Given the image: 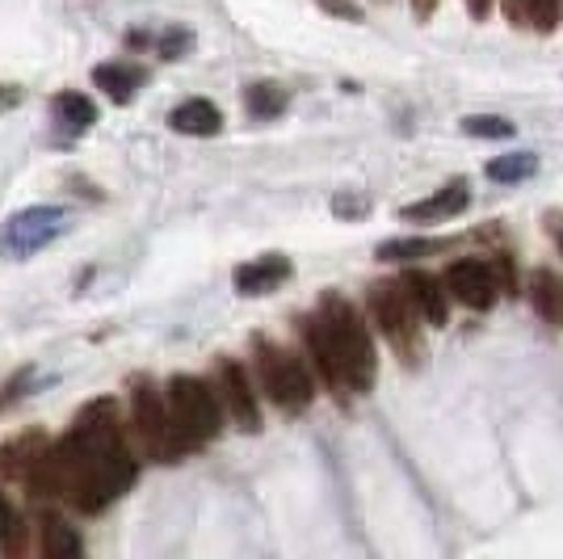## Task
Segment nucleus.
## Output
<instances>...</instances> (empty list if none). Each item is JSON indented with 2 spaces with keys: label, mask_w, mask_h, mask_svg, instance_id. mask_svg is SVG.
I'll return each instance as SVG.
<instances>
[{
  "label": "nucleus",
  "mask_w": 563,
  "mask_h": 559,
  "mask_svg": "<svg viewBox=\"0 0 563 559\" xmlns=\"http://www.w3.org/2000/svg\"><path fill=\"white\" fill-rule=\"evenodd\" d=\"M219 392H223V404H228V413L240 429H249V434H257L261 429V408H257V396H253V387H249V374L240 362H219Z\"/></svg>",
  "instance_id": "8"
},
{
  "label": "nucleus",
  "mask_w": 563,
  "mask_h": 559,
  "mask_svg": "<svg viewBox=\"0 0 563 559\" xmlns=\"http://www.w3.org/2000/svg\"><path fill=\"white\" fill-rule=\"evenodd\" d=\"M399 291L408 295L412 311H417V316H424L433 328L446 325V286L433 278V274L412 270V274H404V278H399Z\"/></svg>",
  "instance_id": "9"
},
{
  "label": "nucleus",
  "mask_w": 563,
  "mask_h": 559,
  "mask_svg": "<svg viewBox=\"0 0 563 559\" xmlns=\"http://www.w3.org/2000/svg\"><path fill=\"white\" fill-rule=\"evenodd\" d=\"M168 420H173V429H177V438L181 446L189 450H198V446H207L211 438H219V429H223V413H219V399L214 392L202 383V379H194V374H177L173 383H168Z\"/></svg>",
  "instance_id": "2"
},
{
  "label": "nucleus",
  "mask_w": 563,
  "mask_h": 559,
  "mask_svg": "<svg viewBox=\"0 0 563 559\" xmlns=\"http://www.w3.org/2000/svg\"><path fill=\"white\" fill-rule=\"evenodd\" d=\"M467 9H471V18H484V13L493 9V0H467Z\"/></svg>",
  "instance_id": "25"
},
{
  "label": "nucleus",
  "mask_w": 563,
  "mask_h": 559,
  "mask_svg": "<svg viewBox=\"0 0 563 559\" xmlns=\"http://www.w3.org/2000/svg\"><path fill=\"white\" fill-rule=\"evenodd\" d=\"M22 522L13 517V509H9V501L0 496V542L9 547V551H22V530H18Z\"/></svg>",
  "instance_id": "23"
},
{
  "label": "nucleus",
  "mask_w": 563,
  "mask_h": 559,
  "mask_svg": "<svg viewBox=\"0 0 563 559\" xmlns=\"http://www.w3.org/2000/svg\"><path fill=\"white\" fill-rule=\"evenodd\" d=\"M442 286L471 311H488L496 304V295H500L488 261H454L446 270V278H442Z\"/></svg>",
  "instance_id": "7"
},
{
  "label": "nucleus",
  "mask_w": 563,
  "mask_h": 559,
  "mask_svg": "<svg viewBox=\"0 0 563 559\" xmlns=\"http://www.w3.org/2000/svg\"><path fill=\"white\" fill-rule=\"evenodd\" d=\"M539 173V156L534 152H514V156H500L488 164V177L493 182H526Z\"/></svg>",
  "instance_id": "20"
},
{
  "label": "nucleus",
  "mask_w": 563,
  "mask_h": 559,
  "mask_svg": "<svg viewBox=\"0 0 563 559\" xmlns=\"http://www.w3.org/2000/svg\"><path fill=\"white\" fill-rule=\"evenodd\" d=\"M131 425H135V438L143 442V450L156 463H177L186 454V446H181L173 420H168L165 396L152 387V379H135L131 383Z\"/></svg>",
  "instance_id": "3"
},
{
  "label": "nucleus",
  "mask_w": 563,
  "mask_h": 559,
  "mask_svg": "<svg viewBox=\"0 0 563 559\" xmlns=\"http://www.w3.org/2000/svg\"><path fill=\"white\" fill-rule=\"evenodd\" d=\"M446 249V240H387L378 244V261H412V256H429Z\"/></svg>",
  "instance_id": "21"
},
{
  "label": "nucleus",
  "mask_w": 563,
  "mask_h": 559,
  "mask_svg": "<svg viewBox=\"0 0 563 559\" xmlns=\"http://www.w3.org/2000/svg\"><path fill=\"white\" fill-rule=\"evenodd\" d=\"M433 4H438V0H412V9H417L421 18H429V13H433Z\"/></svg>",
  "instance_id": "26"
},
{
  "label": "nucleus",
  "mask_w": 563,
  "mask_h": 559,
  "mask_svg": "<svg viewBox=\"0 0 563 559\" xmlns=\"http://www.w3.org/2000/svg\"><path fill=\"white\" fill-rule=\"evenodd\" d=\"M43 556L47 559H68L80 556V538L64 517H43Z\"/></svg>",
  "instance_id": "18"
},
{
  "label": "nucleus",
  "mask_w": 563,
  "mask_h": 559,
  "mask_svg": "<svg viewBox=\"0 0 563 559\" xmlns=\"http://www.w3.org/2000/svg\"><path fill=\"white\" fill-rule=\"evenodd\" d=\"M530 304L539 311L547 325L563 328V278L551 270H534L530 278Z\"/></svg>",
  "instance_id": "14"
},
{
  "label": "nucleus",
  "mask_w": 563,
  "mask_h": 559,
  "mask_svg": "<svg viewBox=\"0 0 563 559\" xmlns=\"http://www.w3.org/2000/svg\"><path fill=\"white\" fill-rule=\"evenodd\" d=\"M371 316L383 328V337L391 341V350L412 366L421 358V341H417V311L408 304V295L399 291V282H378L371 286Z\"/></svg>",
  "instance_id": "5"
},
{
  "label": "nucleus",
  "mask_w": 563,
  "mask_h": 559,
  "mask_svg": "<svg viewBox=\"0 0 563 559\" xmlns=\"http://www.w3.org/2000/svg\"><path fill=\"white\" fill-rule=\"evenodd\" d=\"M463 131L479 135V140H509L514 135V122H505V118L496 114H475V118H463Z\"/></svg>",
  "instance_id": "22"
},
{
  "label": "nucleus",
  "mask_w": 563,
  "mask_h": 559,
  "mask_svg": "<svg viewBox=\"0 0 563 559\" xmlns=\"http://www.w3.org/2000/svg\"><path fill=\"white\" fill-rule=\"evenodd\" d=\"M51 114H55L59 127H68V131H89V127L97 122L93 101H89L85 94H59L55 101H51Z\"/></svg>",
  "instance_id": "17"
},
{
  "label": "nucleus",
  "mask_w": 563,
  "mask_h": 559,
  "mask_svg": "<svg viewBox=\"0 0 563 559\" xmlns=\"http://www.w3.org/2000/svg\"><path fill=\"white\" fill-rule=\"evenodd\" d=\"M257 371H261V387L269 392V399L278 404L282 413H303L316 387H311V374L307 366L286 353L282 346H269V341H257Z\"/></svg>",
  "instance_id": "4"
},
{
  "label": "nucleus",
  "mask_w": 563,
  "mask_h": 559,
  "mask_svg": "<svg viewBox=\"0 0 563 559\" xmlns=\"http://www.w3.org/2000/svg\"><path fill=\"white\" fill-rule=\"evenodd\" d=\"M320 325H324V337H329L341 387L345 392H366L375 383V346H371L366 325L357 320V311L341 295H329L324 307H320Z\"/></svg>",
  "instance_id": "1"
},
{
  "label": "nucleus",
  "mask_w": 563,
  "mask_h": 559,
  "mask_svg": "<svg viewBox=\"0 0 563 559\" xmlns=\"http://www.w3.org/2000/svg\"><path fill=\"white\" fill-rule=\"evenodd\" d=\"M186 47H189V34H168V39H165V55H168V59H177V55H181Z\"/></svg>",
  "instance_id": "24"
},
{
  "label": "nucleus",
  "mask_w": 563,
  "mask_h": 559,
  "mask_svg": "<svg viewBox=\"0 0 563 559\" xmlns=\"http://www.w3.org/2000/svg\"><path fill=\"white\" fill-rule=\"evenodd\" d=\"M467 202H471L467 182H450V186L438 189L433 198H424L417 207H404V219H450V215L467 210Z\"/></svg>",
  "instance_id": "13"
},
{
  "label": "nucleus",
  "mask_w": 563,
  "mask_h": 559,
  "mask_svg": "<svg viewBox=\"0 0 563 559\" xmlns=\"http://www.w3.org/2000/svg\"><path fill=\"white\" fill-rule=\"evenodd\" d=\"M93 85L97 89H106L118 106H126V101L135 97V89L143 85V72L122 68V64H101V68H93Z\"/></svg>",
  "instance_id": "16"
},
{
  "label": "nucleus",
  "mask_w": 563,
  "mask_h": 559,
  "mask_svg": "<svg viewBox=\"0 0 563 559\" xmlns=\"http://www.w3.org/2000/svg\"><path fill=\"white\" fill-rule=\"evenodd\" d=\"M168 127L173 131H181V135H219L223 131V114H219V106L214 101H202V97H194V101H181L173 114H168Z\"/></svg>",
  "instance_id": "12"
},
{
  "label": "nucleus",
  "mask_w": 563,
  "mask_h": 559,
  "mask_svg": "<svg viewBox=\"0 0 563 559\" xmlns=\"http://www.w3.org/2000/svg\"><path fill=\"white\" fill-rule=\"evenodd\" d=\"M286 278H290V261L278 253H269L235 270V291H240V295H269V291L282 286Z\"/></svg>",
  "instance_id": "10"
},
{
  "label": "nucleus",
  "mask_w": 563,
  "mask_h": 559,
  "mask_svg": "<svg viewBox=\"0 0 563 559\" xmlns=\"http://www.w3.org/2000/svg\"><path fill=\"white\" fill-rule=\"evenodd\" d=\"M303 341H307V350H311V358H316V371H320V379L329 383L336 396H345V387H341V374H336V362H332L329 337H324V325H320V316L303 320Z\"/></svg>",
  "instance_id": "15"
},
{
  "label": "nucleus",
  "mask_w": 563,
  "mask_h": 559,
  "mask_svg": "<svg viewBox=\"0 0 563 559\" xmlns=\"http://www.w3.org/2000/svg\"><path fill=\"white\" fill-rule=\"evenodd\" d=\"M47 454V438L43 434H22V438H13V442L0 446V475L4 480H22L34 471V463Z\"/></svg>",
  "instance_id": "11"
},
{
  "label": "nucleus",
  "mask_w": 563,
  "mask_h": 559,
  "mask_svg": "<svg viewBox=\"0 0 563 559\" xmlns=\"http://www.w3.org/2000/svg\"><path fill=\"white\" fill-rule=\"evenodd\" d=\"M244 106H249V114L253 118H278L286 110V89L282 85H269V80H261L253 85L249 94H244Z\"/></svg>",
  "instance_id": "19"
},
{
  "label": "nucleus",
  "mask_w": 563,
  "mask_h": 559,
  "mask_svg": "<svg viewBox=\"0 0 563 559\" xmlns=\"http://www.w3.org/2000/svg\"><path fill=\"white\" fill-rule=\"evenodd\" d=\"M59 232H64V210L30 207L9 219V228H4V249L13 256H30V253H38V249H47Z\"/></svg>",
  "instance_id": "6"
}]
</instances>
